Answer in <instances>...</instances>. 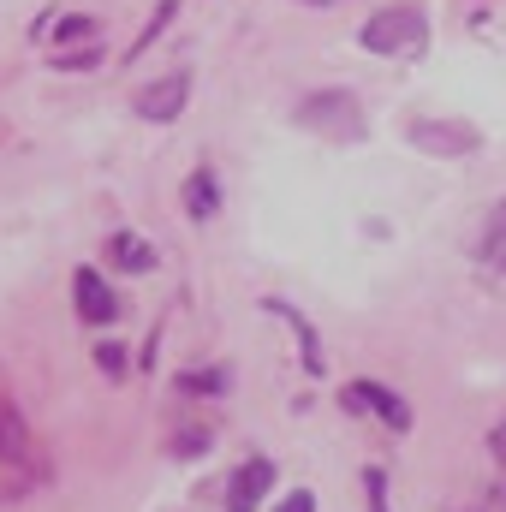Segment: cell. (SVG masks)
Returning a JSON list of instances; mask_svg holds the SVG:
<instances>
[{
    "instance_id": "1",
    "label": "cell",
    "mask_w": 506,
    "mask_h": 512,
    "mask_svg": "<svg viewBox=\"0 0 506 512\" xmlns=\"http://www.w3.org/2000/svg\"><path fill=\"white\" fill-rule=\"evenodd\" d=\"M298 126L352 143V137H364V114H358V96H346V90H316V96L298 102Z\"/></svg>"
},
{
    "instance_id": "2",
    "label": "cell",
    "mask_w": 506,
    "mask_h": 512,
    "mask_svg": "<svg viewBox=\"0 0 506 512\" xmlns=\"http://www.w3.org/2000/svg\"><path fill=\"white\" fill-rule=\"evenodd\" d=\"M423 36H429V24H423L417 6H381L376 18L358 30V42H364L370 54H405V48H423Z\"/></svg>"
},
{
    "instance_id": "3",
    "label": "cell",
    "mask_w": 506,
    "mask_h": 512,
    "mask_svg": "<svg viewBox=\"0 0 506 512\" xmlns=\"http://www.w3.org/2000/svg\"><path fill=\"white\" fill-rule=\"evenodd\" d=\"M185 102H191V72H167V78H155V84H143L131 108H137L143 120H155V126H167V120H179V114H185Z\"/></svg>"
},
{
    "instance_id": "4",
    "label": "cell",
    "mask_w": 506,
    "mask_h": 512,
    "mask_svg": "<svg viewBox=\"0 0 506 512\" xmlns=\"http://www.w3.org/2000/svg\"><path fill=\"white\" fill-rule=\"evenodd\" d=\"M405 137H411L423 155H441V161H453V155H471V149L483 143L477 131L459 126V120H417V126L405 131Z\"/></svg>"
},
{
    "instance_id": "5",
    "label": "cell",
    "mask_w": 506,
    "mask_h": 512,
    "mask_svg": "<svg viewBox=\"0 0 506 512\" xmlns=\"http://www.w3.org/2000/svg\"><path fill=\"white\" fill-rule=\"evenodd\" d=\"M72 298H78V316H84V322H96V328L120 316V298L108 292V280H102L96 268H78V274H72Z\"/></svg>"
},
{
    "instance_id": "6",
    "label": "cell",
    "mask_w": 506,
    "mask_h": 512,
    "mask_svg": "<svg viewBox=\"0 0 506 512\" xmlns=\"http://www.w3.org/2000/svg\"><path fill=\"white\" fill-rule=\"evenodd\" d=\"M268 489H274V465H268V459L239 465V471H233V483H227V512H256Z\"/></svg>"
},
{
    "instance_id": "7",
    "label": "cell",
    "mask_w": 506,
    "mask_h": 512,
    "mask_svg": "<svg viewBox=\"0 0 506 512\" xmlns=\"http://www.w3.org/2000/svg\"><path fill=\"white\" fill-rule=\"evenodd\" d=\"M346 411H376V417H387L393 429H411L405 399H399L393 387H376V382H352V387H346Z\"/></svg>"
},
{
    "instance_id": "8",
    "label": "cell",
    "mask_w": 506,
    "mask_h": 512,
    "mask_svg": "<svg viewBox=\"0 0 506 512\" xmlns=\"http://www.w3.org/2000/svg\"><path fill=\"white\" fill-rule=\"evenodd\" d=\"M0 459L6 465H24L30 459V429H24V417H18V405L0 393Z\"/></svg>"
},
{
    "instance_id": "9",
    "label": "cell",
    "mask_w": 506,
    "mask_h": 512,
    "mask_svg": "<svg viewBox=\"0 0 506 512\" xmlns=\"http://www.w3.org/2000/svg\"><path fill=\"white\" fill-rule=\"evenodd\" d=\"M108 256H114V268H126V274H149V268H155L149 239H137V233H114V239H108Z\"/></svg>"
},
{
    "instance_id": "10",
    "label": "cell",
    "mask_w": 506,
    "mask_h": 512,
    "mask_svg": "<svg viewBox=\"0 0 506 512\" xmlns=\"http://www.w3.org/2000/svg\"><path fill=\"white\" fill-rule=\"evenodd\" d=\"M215 203H221V191H215V173H209V167H197V173L185 179V209H191L197 221H209V215H215Z\"/></svg>"
},
{
    "instance_id": "11",
    "label": "cell",
    "mask_w": 506,
    "mask_h": 512,
    "mask_svg": "<svg viewBox=\"0 0 506 512\" xmlns=\"http://www.w3.org/2000/svg\"><path fill=\"white\" fill-rule=\"evenodd\" d=\"M227 387V370H191L179 376V393H221Z\"/></svg>"
},
{
    "instance_id": "12",
    "label": "cell",
    "mask_w": 506,
    "mask_h": 512,
    "mask_svg": "<svg viewBox=\"0 0 506 512\" xmlns=\"http://www.w3.org/2000/svg\"><path fill=\"white\" fill-rule=\"evenodd\" d=\"M173 453H179V459L209 453V429H179V435H173Z\"/></svg>"
},
{
    "instance_id": "13",
    "label": "cell",
    "mask_w": 506,
    "mask_h": 512,
    "mask_svg": "<svg viewBox=\"0 0 506 512\" xmlns=\"http://www.w3.org/2000/svg\"><path fill=\"white\" fill-rule=\"evenodd\" d=\"M84 36H96V18H84V12H72V18L54 30V42H84Z\"/></svg>"
},
{
    "instance_id": "14",
    "label": "cell",
    "mask_w": 506,
    "mask_h": 512,
    "mask_svg": "<svg viewBox=\"0 0 506 512\" xmlns=\"http://www.w3.org/2000/svg\"><path fill=\"white\" fill-rule=\"evenodd\" d=\"M96 364H102L108 376H126V346H114V340H108V346H96Z\"/></svg>"
},
{
    "instance_id": "15",
    "label": "cell",
    "mask_w": 506,
    "mask_h": 512,
    "mask_svg": "<svg viewBox=\"0 0 506 512\" xmlns=\"http://www.w3.org/2000/svg\"><path fill=\"white\" fill-rule=\"evenodd\" d=\"M274 512H316V495H310V489H292V495H286Z\"/></svg>"
},
{
    "instance_id": "16",
    "label": "cell",
    "mask_w": 506,
    "mask_h": 512,
    "mask_svg": "<svg viewBox=\"0 0 506 512\" xmlns=\"http://www.w3.org/2000/svg\"><path fill=\"white\" fill-rule=\"evenodd\" d=\"M364 483H370V512H387V501H381V489H387V477H381L376 465L364 471Z\"/></svg>"
},
{
    "instance_id": "17",
    "label": "cell",
    "mask_w": 506,
    "mask_h": 512,
    "mask_svg": "<svg viewBox=\"0 0 506 512\" xmlns=\"http://www.w3.org/2000/svg\"><path fill=\"white\" fill-rule=\"evenodd\" d=\"M471 512H506V483L501 489H483V501H477Z\"/></svg>"
},
{
    "instance_id": "18",
    "label": "cell",
    "mask_w": 506,
    "mask_h": 512,
    "mask_svg": "<svg viewBox=\"0 0 506 512\" xmlns=\"http://www.w3.org/2000/svg\"><path fill=\"white\" fill-rule=\"evenodd\" d=\"M84 66H96V48H90V54H66V60H60V72H84Z\"/></svg>"
},
{
    "instance_id": "19",
    "label": "cell",
    "mask_w": 506,
    "mask_h": 512,
    "mask_svg": "<svg viewBox=\"0 0 506 512\" xmlns=\"http://www.w3.org/2000/svg\"><path fill=\"white\" fill-rule=\"evenodd\" d=\"M489 447H495V459H501V465H506V423H501V429H495V435H489Z\"/></svg>"
}]
</instances>
